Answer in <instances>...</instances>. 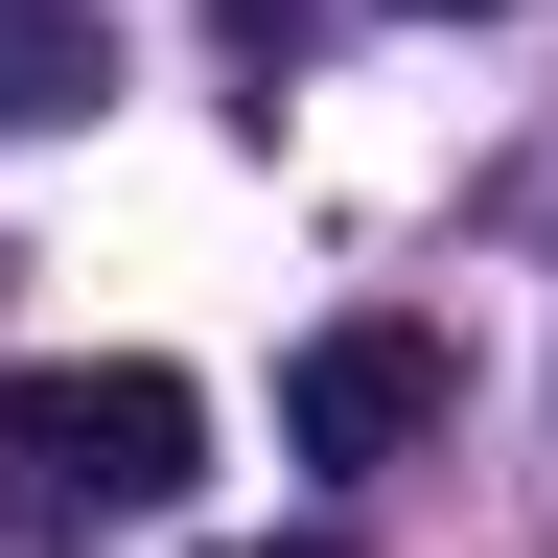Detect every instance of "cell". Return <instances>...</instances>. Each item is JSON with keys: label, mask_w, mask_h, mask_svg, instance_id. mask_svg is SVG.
Returning <instances> with one entry per match:
<instances>
[{"label": "cell", "mask_w": 558, "mask_h": 558, "mask_svg": "<svg viewBox=\"0 0 558 558\" xmlns=\"http://www.w3.org/2000/svg\"><path fill=\"white\" fill-rule=\"evenodd\" d=\"M209 465V396L94 349V373H0V512H163Z\"/></svg>", "instance_id": "1"}, {"label": "cell", "mask_w": 558, "mask_h": 558, "mask_svg": "<svg viewBox=\"0 0 558 558\" xmlns=\"http://www.w3.org/2000/svg\"><path fill=\"white\" fill-rule=\"evenodd\" d=\"M442 396H465V373H442V326H396V303H373V326H326L303 373H279V442H303V465H396V442H442Z\"/></svg>", "instance_id": "2"}, {"label": "cell", "mask_w": 558, "mask_h": 558, "mask_svg": "<svg viewBox=\"0 0 558 558\" xmlns=\"http://www.w3.org/2000/svg\"><path fill=\"white\" fill-rule=\"evenodd\" d=\"M0 117H94V0H0Z\"/></svg>", "instance_id": "3"}, {"label": "cell", "mask_w": 558, "mask_h": 558, "mask_svg": "<svg viewBox=\"0 0 558 558\" xmlns=\"http://www.w3.org/2000/svg\"><path fill=\"white\" fill-rule=\"evenodd\" d=\"M233 24H256V47H279V24H303V0H233Z\"/></svg>", "instance_id": "4"}, {"label": "cell", "mask_w": 558, "mask_h": 558, "mask_svg": "<svg viewBox=\"0 0 558 558\" xmlns=\"http://www.w3.org/2000/svg\"><path fill=\"white\" fill-rule=\"evenodd\" d=\"M396 24H465V0H396Z\"/></svg>", "instance_id": "5"}]
</instances>
